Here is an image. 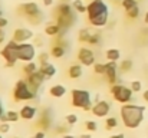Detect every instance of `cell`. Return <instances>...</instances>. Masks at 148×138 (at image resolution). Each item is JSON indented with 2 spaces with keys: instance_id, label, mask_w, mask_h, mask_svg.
Returning <instances> with one entry per match:
<instances>
[{
  "instance_id": "1",
  "label": "cell",
  "mask_w": 148,
  "mask_h": 138,
  "mask_svg": "<svg viewBox=\"0 0 148 138\" xmlns=\"http://www.w3.org/2000/svg\"><path fill=\"white\" fill-rule=\"evenodd\" d=\"M119 117L125 128H138L145 118V106L137 104H122L119 108Z\"/></svg>"
},
{
  "instance_id": "2",
  "label": "cell",
  "mask_w": 148,
  "mask_h": 138,
  "mask_svg": "<svg viewBox=\"0 0 148 138\" xmlns=\"http://www.w3.org/2000/svg\"><path fill=\"white\" fill-rule=\"evenodd\" d=\"M76 14H78V13L73 10L72 3H69V1H60V3L55 7V10H53V16H55V19H56L55 22L59 25L62 33L66 35V32H68L71 27L75 26V23H76V20H78V16H76Z\"/></svg>"
},
{
  "instance_id": "3",
  "label": "cell",
  "mask_w": 148,
  "mask_h": 138,
  "mask_svg": "<svg viewBox=\"0 0 148 138\" xmlns=\"http://www.w3.org/2000/svg\"><path fill=\"white\" fill-rule=\"evenodd\" d=\"M20 14L33 26H39L45 22V13L36 1H26L19 6Z\"/></svg>"
},
{
  "instance_id": "4",
  "label": "cell",
  "mask_w": 148,
  "mask_h": 138,
  "mask_svg": "<svg viewBox=\"0 0 148 138\" xmlns=\"http://www.w3.org/2000/svg\"><path fill=\"white\" fill-rule=\"evenodd\" d=\"M71 104L75 108H79L82 111H91L92 109V96L88 89H72L71 91Z\"/></svg>"
},
{
  "instance_id": "5",
  "label": "cell",
  "mask_w": 148,
  "mask_h": 138,
  "mask_svg": "<svg viewBox=\"0 0 148 138\" xmlns=\"http://www.w3.org/2000/svg\"><path fill=\"white\" fill-rule=\"evenodd\" d=\"M38 92H35L27 84L26 79H19L14 84L13 88V99L16 102H26V101H33L36 99Z\"/></svg>"
},
{
  "instance_id": "6",
  "label": "cell",
  "mask_w": 148,
  "mask_h": 138,
  "mask_svg": "<svg viewBox=\"0 0 148 138\" xmlns=\"http://www.w3.org/2000/svg\"><path fill=\"white\" fill-rule=\"evenodd\" d=\"M17 49H19V43L14 42L13 39H10L9 42H6V45L1 47L0 56L6 62V66L7 68H13L19 62V52H17Z\"/></svg>"
},
{
  "instance_id": "7",
  "label": "cell",
  "mask_w": 148,
  "mask_h": 138,
  "mask_svg": "<svg viewBox=\"0 0 148 138\" xmlns=\"http://www.w3.org/2000/svg\"><path fill=\"white\" fill-rule=\"evenodd\" d=\"M111 95L114 98V101L119 102V104H130L132 101V96H134V92L130 87H125L122 85L121 82L115 84V85H111Z\"/></svg>"
},
{
  "instance_id": "8",
  "label": "cell",
  "mask_w": 148,
  "mask_h": 138,
  "mask_svg": "<svg viewBox=\"0 0 148 138\" xmlns=\"http://www.w3.org/2000/svg\"><path fill=\"white\" fill-rule=\"evenodd\" d=\"M108 12H109V6H108V3L105 0H92L86 6V17H88V20L94 19L97 16H101L103 13H108Z\"/></svg>"
},
{
  "instance_id": "9",
  "label": "cell",
  "mask_w": 148,
  "mask_h": 138,
  "mask_svg": "<svg viewBox=\"0 0 148 138\" xmlns=\"http://www.w3.org/2000/svg\"><path fill=\"white\" fill-rule=\"evenodd\" d=\"M17 52H19V60L23 62V63L32 62V60H35V58L38 56V55H36V46L33 45L32 42L19 43Z\"/></svg>"
},
{
  "instance_id": "10",
  "label": "cell",
  "mask_w": 148,
  "mask_h": 138,
  "mask_svg": "<svg viewBox=\"0 0 148 138\" xmlns=\"http://www.w3.org/2000/svg\"><path fill=\"white\" fill-rule=\"evenodd\" d=\"M76 59L78 62L82 65V66H94V63L97 62V55L92 49L86 47V46H81L78 49V53H76Z\"/></svg>"
},
{
  "instance_id": "11",
  "label": "cell",
  "mask_w": 148,
  "mask_h": 138,
  "mask_svg": "<svg viewBox=\"0 0 148 138\" xmlns=\"http://www.w3.org/2000/svg\"><path fill=\"white\" fill-rule=\"evenodd\" d=\"M118 72H119V68H118V62H112V60H108L105 62V78L108 81L109 85H115L119 82V78H118Z\"/></svg>"
},
{
  "instance_id": "12",
  "label": "cell",
  "mask_w": 148,
  "mask_h": 138,
  "mask_svg": "<svg viewBox=\"0 0 148 138\" xmlns=\"http://www.w3.org/2000/svg\"><path fill=\"white\" fill-rule=\"evenodd\" d=\"M111 108H112V105H111L109 101H106V99H99V101H97V102L92 105L91 112H92V115H95L97 118H105L106 115H109Z\"/></svg>"
},
{
  "instance_id": "13",
  "label": "cell",
  "mask_w": 148,
  "mask_h": 138,
  "mask_svg": "<svg viewBox=\"0 0 148 138\" xmlns=\"http://www.w3.org/2000/svg\"><path fill=\"white\" fill-rule=\"evenodd\" d=\"M33 38H35V33L29 27H16L12 35V39L17 43L30 42V41H33Z\"/></svg>"
},
{
  "instance_id": "14",
  "label": "cell",
  "mask_w": 148,
  "mask_h": 138,
  "mask_svg": "<svg viewBox=\"0 0 148 138\" xmlns=\"http://www.w3.org/2000/svg\"><path fill=\"white\" fill-rule=\"evenodd\" d=\"M26 81H27V84H29V87L33 89L35 92H38L40 89V87L45 84V81H46V78H45V75L38 69L36 72H33L32 75H29V76H26Z\"/></svg>"
},
{
  "instance_id": "15",
  "label": "cell",
  "mask_w": 148,
  "mask_h": 138,
  "mask_svg": "<svg viewBox=\"0 0 148 138\" xmlns=\"http://www.w3.org/2000/svg\"><path fill=\"white\" fill-rule=\"evenodd\" d=\"M20 114V118L25 119V121H32L38 117V108L32 106V105H23L19 111Z\"/></svg>"
},
{
  "instance_id": "16",
  "label": "cell",
  "mask_w": 148,
  "mask_h": 138,
  "mask_svg": "<svg viewBox=\"0 0 148 138\" xmlns=\"http://www.w3.org/2000/svg\"><path fill=\"white\" fill-rule=\"evenodd\" d=\"M66 73H68V76L71 79H79L84 75V68H82L81 63H73V65H71L68 68V72Z\"/></svg>"
},
{
  "instance_id": "17",
  "label": "cell",
  "mask_w": 148,
  "mask_h": 138,
  "mask_svg": "<svg viewBox=\"0 0 148 138\" xmlns=\"http://www.w3.org/2000/svg\"><path fill=\"white\" fill-rule=\"evenodd\" d=\"M39 71L45 75V78L46 79H50V78H53L55 75H56V72H58V69H56V66L53 65V63H45V65H40L39 66Z\"/></svg>"
},
{
  "instance_id": "18",
  "label": "cell",
  "mask_w": 148,
  "mask_h": 138,
  "mask_svg": "<svg viewBox=\"0 0 148 138\" xmlns=\"http://www.w3.org/2000/svg\"><path fill=\"white\" fill-rule=\"evenodd\" d=\"M60 33H62V30H60V27L56 22H49L45 26V35L49 36V38H55V36L60 35Z\"/></svg>"
},
{
  "instance_id": "19",
  "label": "cell",
  "mask_w": 148,
  "mask_h": 138,
  "mask_svg": "<svg viewBox=\"0 0 148 138\" xmlns=\"http://www.w3.org/2000/svg\"><path fill=\"white\" fill-rule=\"evenodd\" d=\"M49 53H50V56L55 58V59H62L68 53V47L60 46V45H52Z\"/></svg>"
},
{
  "instance_id": "20",
  "label": "cell",
  "mask_w": 148,
  "mask_h": 138,
  "mask_svg": "<svg viewBox=\"0 0 148 138\" xmlns=\"http://www.w3.org/2000/svg\"><path fill=\"white\" fill-rule=\"evenodd\" d=\"M49 95L53 98H63L66 95V88L60 84H56V85H52L49 88Z\"/></svg>"
},
{
  "instance_id": "21",
  "label": "cell",
  "mask_w": 148,
  "mask_h": 138,
  "mask_svg": "<svg viewBox=\"0 0 148 138\" xmlns=\"http://www.w3.org/2000/svg\"><path fill=\"white\" fill-rule=\"evenodd\" d=\"M19 118H20V114L17 112V111H6L3 115H1V118H0V122H16V121H19Z\"/></svg>"
},
{
  "instance_id": "22",
  "label": "cell",
  "mask_w": 148,
  "mask_h": 138,
  "mask_svg": "<svg viewBox=\"0 0 148 138\" xmlns=\"http://www.w3.org/2000/svg\"><path fill=\"white\" fill-rule=\"evenodd\" d=\"M105 58L106 60H112V62H118L121 59V50L116 47H109L105 50Z\"/></svg>"
},
{
  "instance_id": "23",
  "label": "cell",
  "mask_w": 148,
  "mask_h": 138,
  "mask_svg": "<svg viewBox=\"0 0 148 138\" xmlns=\"http://www.w3.org/2000/svg\"><path fill=\"white\" fill-rule=\"evenodd\" d=\"M50 124H52V121H50V115H49V112L46 114V109H45L43 114L40 115V119L38 121V125L42 128V131H46V130H49L50 128Z\"/></svg>"
},
{
  "instance_id": "24",
  "label": "cell",
  "mask_w": 148,
  "mask_h": 138,
  "mask_svg": "<svg viewBox=\"0 0 148 138\" xmlns=\"http://www.w3.org/2000/svg\"><path fill=\"white\" fill-rule=\"evenodd\" d=\"M92 32H94V30L89 29V27H84V29H81V30L78 32V42H79V43H86V45H88V41H89Z\"/></svg>"
},
{
  "instance_id": "25",
  "label": "cell",
  "mask_w": 148,
  "mask_h": 138,
  "mask_svg": "<svg viewBox=\"0 0 148 138\" xmlns=\"http://www.w3.org/2000/svg\"><path fill=\"white\" fill-rule=\"evenodd\" d=\"M38 69H39V63L35 62V60H32V62H27V63L23 65L22 72L25 73V76H29V75H32L33 72H36Z\"/></svg>"
},
{
  "instance_id": "26",
  "label": "cell",
  "mask_w": 148,
  "mask_h": 138,
  "mask_svg": "<svg viewBox=\"0 0 148 138\" xmlns=\"http://www.w3.org/2000/svg\"><path fill=\"white\" fill-rule=\"evenodd\" d=\"M86 6H88V3L84 0H73L72 1V7L78 14H86Z\"/></svg>"
},
{
  "instance_id": "27",
  "label": "cell",
  "mask_w": 148,
  "mask_h": 138,
  "mask_svg": "<svg viewBox=\"0 0 148 138\" xmlns=\"http://www.w3.org/2000/svg\"><path fill=\"white\" fill-rule=\"evenodd\" d=\"M101 42H102V33L99 30H94L92 35H91V38H89V41H88V45L98 46V45H101Z\"/></svg>"
},
{
  "instance_id": "28",
  "label": "cell",
  "mask_w": 148,
  "mask_h": 138,
  "mask_svg": "<svg viewBox=\"0 0 148 138\" xmlns=\"http://www.w3.org/2000/svg\"><path fill=\"white\" fill-rule=\"evenodd\" d=\"M132 66H134V62L131 60V59H124L119 65H118V68H119V72H122V73H127V72H130L131 69H132Z\"/></svg>"
},
{
  "instance_id": "29",
  "label": "cell",
  "mask_w": 148,
  "mask_h": 138,
  "mask_svg": "<svg viewBox=\"0 0 148 138\" xmlns=\"http://www.w3.org/2000/svg\"><path fill=\"white\" fill-rule=\"evenodd\" d=\"M118 124H119V121H118L116 117H106V118H105V128H106L108 131L116 128Z\"/></svg>"
},
{
  "instance_id": "30",
  "label": "cell",
  "mask_w": 148,
  "mask_h": 138,
  "mask_svg": "<svg viewBox=\"0 0 148 138\" xmlns=\"http://www.w3.org/2000/svg\"><path fill=\"white\" fill-rule=\"evenodd\" d=\"M125 13H127V17H128V19H131V20H137V19L141 16V9H140V6H135V7L130 9V10L125 12Z\"/></svg>"
},
{
  "instance_id": "31",
  "label": "cell",
  "mask_w": 148,
  "mask_h": 138,
  "mask_svg": "<svg viewBox=\"0 0 148 138\" xmlns=\"http://www.w3.org/2000/svg\"><path fill=\"white\" fill-rule=\"evenodd\" d=\"M36 58H38V63H39V66H40V65H45V63L49 62L50 53L49 52H46V50H43V52H40Z\"/></svg>"
},
{
  "instance_id": "32",
  "label": "cell",
  "mask_w": 148,
  "mask_h": 138,
  "mask_svg": "<svg viewBox=\"0 0 148 138\" xmlns=\"http://www.w3.org/2000/svg\"><path fill=\"white\" fill-rule=\"evenodd\" d=\"M121 6L125 12H128L130 9L138 6V0H121Z\"/></svg>"
},
{
  "instance_id": "33",
  "label": "cell",
  "mask_w": 148,
  "mask_h": 138,
  "mask_svg": "<svg viewBox=\"0 0 148 138\" xmlns=\"http://www.w3.org/2000/svg\"><path fill=\"white\" fill-rule=\"evenodd\" d=\"M94 73H97V75H105V63L95 62L94 63Z\"/></svg>"
},
{
  "instance_id": "34",
  "label": "cell",
  "mask_w": 148,
  "mask_h": 138,
  "mask_svg": "<svg viewBox=\"0 0 148 138\" xmlns=\"http://www.w3.org/2000/svg\"><path fill=\"white\" fill-rule=\"evenodd\" d=\"M84 125H85V128H86L88 133H95V131L98 130V124H97L95 121H91V119H89V121H85Z\"/></svg>"
},
{
  "instance_id": "35",
  "label": "cell",
  "mask_w": 148,
  "mask_h": 138,
  "mask_svg": "<svg viewBox=\"0 0 148 138\" xmlns=\"http://www.w3.org/2000/svg\"><path fill=\"white\" fill-rule=\"evenodd\" d=\"M65 122L68 124V125H75L76 122H78V115L76 114H68L66 117H65Z\"/></svg>"
},
{
  "instance_id": "36",
  "label": "cell",
  "mask_w": 148,
  "mask_h": 138,
  "mask_svg": "<svg viewBox=\"0 0 148 138\" xmlns=\"http://www.w3.org/2000/svg\"><path fill=\"white\" fill-rule=\"evenodd\" d=\"M130 88L132 89L134 93H135V92H141V89H143V84H141V81H131Z\"/></svg>"
},
{
  "instance_id": "37",
  "label": "cell",
  "mask_w": 148,
  "mask_h": 138,
  "mask_svg": "<svg viewBox=\"0 0 148 138\" xmlns=\"http://www.w3.org/2000/svg\"><path fill=\"white\" fill-rule=\"evenodd\" d=\"M33 45L36 46V47H43V45H45L43 38H42V36H39V35H36V36L33 38Z\"/></svg>"
},
{
  "instance_id": "38",
  "label": "cell",
  "mask_w": 148,
  "mask_h": 138,
  "mask_svg": "<svg viewBox=\"0 0 148 138\" xmlns=\"http://www.w3.org/2000/svg\"><path fill=\"white\" fill-rule=\"evenodd\" d=\"M69 128H71V125H68V124H63V125H59L58 128H56V133L58 134H68V131H69Z\"/></svg>"
},
{
  "instance_id": "39",
  "label": "cell",
  "mask_w": 148,
  "mask_h": 138,
  "mask_svg": "<svg viewBox=\"0 0 148 138\" xmlns=\"http://www.w3.org/2000/svg\"><path fill=\"white\" fill-rule=\"evenodd\" d=\"M10 131V122H0V134H7Z\"/></svg>"
},
{
  "instance_id": "40",
  "label": "cell",
  "mask_w": 148,
  "mask_h": 138,
  "mask_svg": "<svg viewBox=\"0 0 148 138\" xmlns=\"http://www.w3.org/2000/svg\"><path fill=\"white\" fill-rule=\"evenodd\" d=\"M7 25H9V20H7L4 16H1V17H0V29H6Z\"/></svg>"
},
{
  "instance_id": "41",
  "label": "cell",
  "mask_w": 148,
  "mask_h": 138,
  "mask_svg": "<svg viewBox=\"0 0 148 138\" xmlns=\"http://www.w3.org/2000/svg\"><path fill=\"white\" fill-rule=\"evenodd\" d=\"M6 32H4V29H0V45H3L4 42H6Z\"/></svg>"
},
{
  "instance_id": "42",
  "label": "cell",
  "mask_w": 148,
  "mask_h": 138,
  "mask_svg": "<svg viewBox=\"0 0 148 138\" xmlns=\"http://www.w3.org/2000/svg\"><path fill=\"white\" fill-rule=\"evenodd\" d=\"M32 138H45V131H38Z\"/></svg>"
},
{
  "instance_id": "43",
  "label": "cell",
  "mask_w": 148,
  "mask_h": 138,
  "mask_svg": "<svg viewBox=\"0 0 148 138\" xmlns=\"http://www.w3.org/2000/svg\"><path fill=\"white\" fill-rule=\"evenodd\" d=\"M53 3H55L53 0H42V4H43V6H46V7H50Z\"/></svg>"
},
{
  "instance_id": "44",
  "label": "cell",
  "mask_w": 148,
  "mask_h": 138,
  "mask_svg": "<svg viewBox=\"0 0 148 138\" xmlns=\"http://www.w3.org/2000/svg\"><path fill=\"white\" fill-rule=\"evenodd\" d=\"M6 111H4V106H3V102H1V99H0V118H1V115L4 114Z\"/></svg>"
},
{
  "instance_id": "45",
  "label": "cell",
  "mask_w": 148,
  "mask_h": 138,
  "mask_svg": "<svg viewBox=\"0 0 148 138\" xmlns=\"http://www.w3.org/2000/svg\"><path fill=\"white\" fill-rule=\"evenodd\" d=\"M111 138H125V135H124L122 133H119V134H114V135H111Z\"/></svg>"
},
{
  "instance_id": "46",
  "label": "cell",
  "mask_w": 148,
  "mask_h": 138,
  "mask_svg": "<svg viewBox=\"0 0 148 138\" xmlns=\"http://www.w3.org/2000/svg\"><path fill=\"white\" fill-rule=\"evenodd\" d=\"M143 99H144L145 102H148V89L143 92Z\"/></svg>"
},
{
  "instance_id": "47",
  "label": "cell",
  "mask_w": 148,
  "mask_h": 138,
  "mask_svg": "<svg viewBox=\"0 0 148 138\" xmlns=\"http://www.w3.org/2000/svg\"><path fill=\"white\" fill-rule=\"evenodd\" d=\"M144 23L148 25V12H145V14H144Z\"/></svg>"
},
{
  "instance_id": "48",
  "label": "cell",
  "mask_w": 148,
  "mask_h": 138,
  "mask_svg": "<svg viewBox=\"0 0 148 138\" xmlns=\"http://www.w3.org/2000/svg\"><path fill=\"white\" fill-rule=\"evenodd\" d=\"M62 138H75L72 134H65V135H62Z\"/></svg>"
},
{
  "instance_id": "49",
  "label": "cell",
  "mask_w": 148,
  "mask_h": 138,
  "mask_svg": "<svg viewBox=\"0 0 148 138\" xmlns=\"http://www.w3.org/2000/svg\"><path fill=\"white\" fill-rule=\"evenodd\" d=\"M79 138H91V135H89V134H82Z\"/></svg>"
},
{
  "instance_id": "50",
  "label": "cell",
  "mask_w": 148,
  "mask_h": 138,
  "mask_svg": "<svg viewBox=\"0 0 148 138\" xmlns=\"http://www.w3.org/2000/svg\"><path fill=\"white\" fill-rule=\"evenodd\" d=\"M1 16H3V9L0 7V17H1Z\"/></svg>"
},
{
  "instance_id": "51",
  "label": "cell",
  "mask_w": 148,
  "mask_h": 138,
  "mask_svg": "<svg viewBox=\"0 0 148 138\" xmlns=\"http://www.w3.org/2000/svg\"><path fill=\"white\" fill-rule=\"evenodd\" d=\"M84 1H86V3H89V1H92V0H84Z\"/></svg>"
},
{
  "instance_id": "52",
  "label": "cell",
  "mask_w": 148,
  "mask_h": 138,
  "mask_svg": "<svg viewBox=\"0 0 148 138\" xmlns=\"http://www.w3.org/2000/svg\"><path fill=\"white\" fill-rule=\"evenodd\" d=\"M0 138H3V134H0Z\"/></svg>"
},
{
  "instance_id": "53",
  "label": "cell",
  "mask_w": 148,
  "mask_h": 138,
  "mask_svg": "<svg viewBox=\"0 0 148 138\" xmlns=\"http://www.w3.org/2000/svg\"><path fill=\"white\" fill-rule=\"evenodd\" d=\"M13 138H19V137H13Z\"/></svg>"
}]
</instances>
